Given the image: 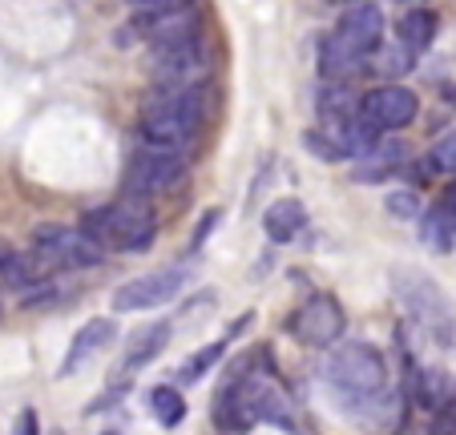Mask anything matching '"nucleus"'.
<instances>
[{
  "label": "nucleus",
  "instance_id": "f257e3e1",
  "mask_svg": "<svg viewBox=\"0 0 456 435\" xmlns=\"http://www.w3.org/2000/svg\"><path fill=\"white\" fill-rule=\"evenodd\" d=\"M323 391L344 415L368 427H396L400 419V399L396 383H392V367L371 342H347V347H331L323 358Z\"/></svg>",
  "mask_w": 456,
  "mask_h": 435
},
{
  "label": "nucleus",
  "instance_id": "f03ea898",
  "mask_svg": "<svg viewBox=\"0 0 456 435\" xmlns=\"http://www.w3.org/2000/svg\"><path fill=\"white\" fill-rule=\"evenodd\" d=\"M387 278H392V294L408 310V318L436 347L456 350V302L444 294V286L428 270H420V266H392Z\"/></svg>",
  "mask_w": 456,
  "mask_h": 435
},
{
  "label": "nucleus",
  "instance_id": "7ed1b4c3",
  "mask_svg": "<svg viewBox=\"0 0 456 435\" xmlns=\"http://www.w3.org/2000/svg\"><path fill=\"white\" fill-rule=\"evenodd\" d=\"M81 230L94 234L102 242V250H118V254H142L150 250L158 234V218H154V205L150 197L138 194H126L110 205H97L81 218Z\"/></svg>",
  "mask_w": 456,
  "mask_h": 435
},
{
  "label": "nucleus",
  "instance_id": "20e7f679",
  "mask_svg": "<svg viewBox=\"0 0 456 435\" xmlns=\"http://www.w3.org/2000/svg\"><path fill=\"white\" fill-rule=\"evenodd\" d=\"M199 89H162L158 85L154 93L142 101V113H138L142 141L174 145V149H182L190 137L199 133V121H202Z\"/></svg>",
  "mask_w": 456,
  "mask_h": 435
},
{
  "label": "nucleus",
  "instance_id": "39448f33",
  "mask_svg": "<svg viewBox=\"0 0 456 435\" xmlns=\"http://www.w3.org/2000/svg\"><path fill=\"white\" fill-rule=\"evenodd\" d=\"M182 178H186V157H182V149H174V145L142 141L126 165V189L138 197L166 194V189H174Z\"/></svg>",
  "mask_w": 456,
  "mask_h": 435
},
{
  "label": "nucleus",
  "instance_id": "423d86ee",
  "mask_svg": "<svg viewBox=\"0 0 456 435\" xmlns=\"http://www.w3.org/2000/svg\"><path fill=\"white\" fill-rule=\"evenodd\" d=\"M102 242L94 234L69 230V226H41L33 234V258L45 270H86V266L102 262Z\"/></svg>",
  "mask_w": 456,
  "mask_h": 435
},
{
  "label": "nucleus",
  "instance_id": "0eeeda50",
  "mask_svg": "<svg viewBox=\"0 0 456 435\" xmlns=\"http://www.w3.org/2000/svg\"><path fill=\"white\" fill-rule=\"evenodd\" d=\"M186 286V266H166V270L142 274V278L126 282L113 290V310L118 315H134V310H158L174 302Z\"/></svg>",
  "mask_w": 456,
  "mask_h": 435
},
{
  "label": "nucleus",
  "instance_id": "6e6552de",
  "mask_svg": "<svg viewBox=\"0 0 456 435\" xmlns=\"http://www.w3.org/2000/svg\"><path fill=\"white\" fill-rule=\"evenodd\" d=\"M416 113H420V97L408 85H400V81H387V85L360 97V117L368 121L376 133H396V129L412 125Z\"/></svg>",
  "mask_w": 456,
  "mask_h": 435
},
{
  "label": "nucleus",
  "instance_id": "1a4fd4ad",
  "mask_svg": "<svg viewBox=\"0 0 456 435\" xmlns=\"http://www.w3.org/2000/svg\"><path fill=\"white\" fill-rule=\"evenodd\" d=\"M347 318H344V307H339L331 294H311L291 318V334L311 350H328L339 342L344 334Z\"/></svg>",
  "mask_w": 456,
  "mask_h": 435
},
{
  "label": "nucleus",
  "instance_id": "9d476101",
  "mask_svg": "<svg viewBox=\"0 0 456 435\" xmlns=\"http://www.w3.org/2000/svg\"><path fill=\"white\" fill-rule=\"evenodd\" d=\"M134 41H150V49H178V44H194L199 41V17L194 9H166V12H142L129 28Z\"/></svg>",
  "mask_w": 456,
  "mask_h": 435
},
{
  "label": "nucleus",
  "instance_id": "9b49d317",
  "mask_svg": "<svg viewBox=\"0 0 456 435\" xmlns=\"http://www.w3.org/2000/svg\"><path fill=\"white\" fill-rule=\"evenodd\" d=\"M207 73H210V57L199 49V41L154 52V77L162 89H199Z\"/></svg>",
  "mask_w": 456,
  "mask_h": 435
},
{
  "label": "nucleus",
  "instance_id": "f8f14e48",
  "mask_svg": "<svg viewBox=\"0 0 456 435\" xmlns=\"http://www.w3.org/2000/svg\"><path fill=\"white\" fill-rule=\"evenodd\" d=\"M113 342H118V323H113V318H89V323L69 339V347H65V358H61V367H57V375L61 379L77 375L81 367H89V363H94L102 350H110Z\"/></svg>",
  "mask_w": 456,
  "mask_h": 435
},
{
  "label": "nucleus",
  "instance_id": "ddd939ff",
  "mask_svg": "<svg viewBox=\"0 0 456 435\" xmlns=\"http://www.w3.org/2000/svg\"><path fill=\"white\" fill-rule=\"evenodd\" d=\"M336 36L344 44H352L355 52H363V57H371V52L384 44V12L376 9V4H347V12L339 17L336 25Z\"/></svg>",
  "mask_w": 456,
  "mask_h": 435
},
{
  "label": "nucleus",
  "instance_id": "4468645a",
  "mask_svg": "<svg viewBox=\"0 0 456 435\" xmlns=\"http://www.w3.org/2000/svg\"><path fill=\"white\" fill-rule=\"evenodd\" d=\"M363 68H368V57H363V52H355L352 44H344L336 33L319 41V77H323V81L344 85V81H352L355 73H363Z\"/></svg>",
  "mask_w": 456,
  "mask_h": 435
},
{
  "label": "nucleus",
  "instance_id": "2eb2a0df",
  "mask_svg": "<svg viewBox=\"0 0 456 435\" xmlns=\"http://www.w3.org/2000/svg\"><path fill=\"white\" fill-rule=\"evenodd\" d=\"M408 157V145L396 141V137H376V141L355 157V178L360 181H379L387 173H396Z\"/></svg>",
  "mask_w": 456,
  "mask_h": 435
},
{
  "label": "nucleus",
  "instance_id": "dca6fc26",
  "mask_svg": "<svg viewBox=\"0 0 456 435\" xmlns=\"http://www.w3.org/2000/svg\"><path fill=\"white\" fill-rule=\"evenodd\" d=\"M412 395L428 415H440L444 407L456 403V379L440 367H416L412 371Z\"/></svg>",
  "mask_w": 456,
  "mask_h": 435
},
{
  "label": "nucleus",
  "instance_id": "f3484780",
  "mask_svg": "<svg viewBox=\"0 0 456 435\" xmlns=\"http://www.w3.org/2000/svg\"><path fill=\"white\" fill-rule=\"evenodd\" d=\"M166 342H170V323H150L142 326V331L129 334V347H126V358H121V367H118V379L134 375V371H142L146 363H154L158 355L166 350Z\"/></svg>",
  "mask_w": 456,
  "mask_h": 435
},
{
  "label": "nucleus",
  "instance_id": "a211bd4d",
  "mask_svg": "<svg viewBox=\"0 0 456 435\" xmlns=\"http://www.w3.org/2000/svg\"><path fill=\"white\" fill-rule=\"evenodd\" d=\"M307 226V205L299 197H279L263 210V230H267L271 242H295Z\"/></svg>",
  "mask_w": 456,
  "mask_h": 435
},
{
  "label": "nucleus",
  "instance_id": "6ab92c4d",
  "mask_svg": "<svg viewBox=\"0 0 456 435\" xmlns=\"http://www.w3.org/2000/svg\"><path fill=\"white\" fill-rule=\"evenodd\" d=\"M420 242L432 254H452L456 250V213L448 210V202L420 213Z\"/></svg>",
  "mask_w": 456,
  "mask_h": 435
},
{
  "label": "nucleus",
  "instance_id": "aec40b11",
  "mask_svg": "<svg viewBox=\"0 0 456 435\" xmlns=\"http://www.w3.org/2000/svg\"><path fill=\"white\" fill-rule=\"evenodd\" d=\"M436 28H440L436 12H432V9H420V4H416V9H408L404 17H400L396 36H400V44H404V49L420 52V49H428V44H432Z\"/></svg>",
  "mask_w": 456,
  "mask_h": 435
},
{
  "label": "nucleus",
  "instance_id": "412c9836",
  "mask_svg": "<svg viewBox=\"0 0 456 435\" xmlns=\"http://www.w3.org/2000/svg\"><path fill=\"white\" fill-rule=\"evenodd\" d=\"M150 411L162 427H178L186 419V395L178 391V383H162L150 391Z\"/></svg>",
  "mask_w": 456,
  "mask_h": 435
},
{
  "label": "nucleus",
  "instance_id": "4be33fe9",
  "mask_svg": "<svg viewBox=\"0 0 456 435\" xmlns=\"http://www.w3.org/2000/svg\"><path fill=\"white\" fill-rule=\"evenodd\" d=\"M226 355V339H218V342H207V347L199 350V355H190L186 363H182L178 371H174V379H178V383H199L202 375H207L210 367H215L218 358Z\"/></svg>",
  "mask_w": 456,
  "mask_h": 435
},
{
  "label": "nucleus",
  "instance_id": "5701e85b",
  "mask_svg": "<svg viewBox=\"0 0 456 435\" xmlns=\"http://www.w3.org/2000/svg\"><path fill=\"white\" fill-rule=\"evenodd\" d=\"M384 210L392 213V218H400V222H420V197L412 194V189H396V194H387V202H384Z\"/></svg>",
  "mask_w": 456,
  "mask_h": 435
},
{
  "label": "nucleus",
  "instance_id": "b1692460",
  "mask_svg": "<svg viewBox=\"0 0 456 435\" xmlns=\"http://www.w3.org/2000/svg\"><path fill=\"white\" fill-rule=\"evenodd\" d=\"M428 165L436 173H456V129H452V133H444L428 149Z\"/></svg>",
  "mask_w": 456,
  "mask_h": 435
},
{
  "label": "nucleus",
  "instance_id": "393cba45",
  "mask_svg": "<svg viewBox=\"0 0 456 435\" xmlns=\"http://www.w3.org/2000/svg\"><path fill=\"white\" fill-rule=\"evenodd\" d=\"M303 141H307L311 157H319V162H344V157H339V149H336V145H331L323 133H307Z\"/></svg>",
  "mask_w": 456,
  "mask_h": 435
},
{
  "label": "nucleus",
  "instance_id": "a878e982",
  "mask_svg": "<svg viewBox=\"0 0 456 435\" xmlns=\"http://www.w3.org/2000/svg\"><path fill=\"white\" fill-rule=\"evenodd\" d=\"M404 52H412V49H404V44H400V49H387L384 60H379V68H384V73H408V68H412V60H408Z\"/></svg>",
  "mask_w": 456,
  "mask_h": 435
},
{
  "label": "nucleus",
  "instance_id": "bb28decb",
  "mask_svg": "<svg viewBox=\"0 0 456 435\" xmlns=\"http://www.w3.org/2000/svg\"><path fill=\"white\" fill-rule=\"evenodd\" d=\"M12 435H41V419H37L33 407H25L17 415V423H12Z\"/></svg>",
  "mask_w": 456,
  "mask_h": 435
},
{
  "label": "nucleus",
  "instance_id": "cd10ccee",
  "mask_svg": "<svg viewBox=\"0 0 456 435\" xmlns=\"http://www.w3.org/2000/svg\"><path fill=\"white\" fill-rule=\"evenodd\" d=\"M129 4L142 12H166V9H186L190 0H129Z\"/></svg>",
  "mask_w": 456,
  "mask_h": 435
},
{
  "label": "nucleus",
  "instance_id": "c85d7f7f",
  "mask_svg": "<svg viewBox=\"0 0 456 435\" xmlns=\"http://www.w3.org/2000/svg\"><path fill=\"white\" fill-rule=\"evenodd\" d=\"M444 202H448V210L456 213V181H452V189H448V197H444Z\"/></svg>",
  "mask_w": 456,
  "mask_h": 435
},
{
  "label": "nucleus",
  "instance_id": "c756f323",
  "mask_svg": "<svg viewBox=\"0 0 456 435\" xmlns=\"http://www.w3.org/2000/svg\"><path fill=\"white\" fill-rule=\"evenodd\" d=\"M328 4H363V0H328Z\"/></svg>",
  "mask_w": 456,
  "mask_h": 435
},
{
  "label": "nucleus",
  "instance_id": "7c9ffc66",
  "mask_svg": "<svg viewBox=\"0 0 456 435\" xmlns=\"http://www.w3.org/2000/svg\"><path fill=\"white\" fill-rule=\"evenodd\" d=\"M0 315H4V302H0Z\"/></svg>",
  "mask_w": 456,
  "mask_h": 435
},
{
  "label": "nucleus",
  "instance_id": "2f4dec72",
  "mask_svg": "<svg viewBox=\"0 0 456 435\" xmlns=\"http://www.w3.org/2000/svg\"><path fill=\"white\" fill-rule=\"evenodd\" d=\"M416 4H420V0H416Z\"/></svg>",
  "mask_w": 456,
  "mask_h": 435
}]
</instances>
